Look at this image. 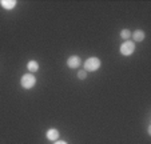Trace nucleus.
<instances>
[{"instance_id": "nucleus-6", "label": "nucleus", "mask_w": 151, "mask_h": 144, "mask_svg": "<svg viewBox=\"0 0 151 144\" xmlns=\"http://www.w3.org/2000/svg\"><path fill=\"white\" fill-rule=\"evenodd\" d=\"M46 136H47V139H48V140L55 141V140H58V138H59V131L55 130V128L48 130V131H47V133H46Z\"/></svg>"}, {"instance_id": "nucleus-2", "label": "nucleus", "mask_w": 151, "mask_h": 144, "mask_svg": "<svg viewBox=\"0 0 151 144\" xmlns=\"http://www.w3.org/2000/svg\"><path fill=\"white\" fill-rule=\"evenodd\" d=\"M20 84H22V87H23V88L29 90V88H32L35 84H36V77H35L32 74H26V75H23V76H22Z\"/></svg>"}, {"instance_id": "nucleus-1", "label": "nucleus", "mask_w": 151, "mask_h": 144, "mask_svg": "<svg viewBox=\"0 0 151 144\" xmlns=\"http://www.w3.org/2000/svg\"><path fill=\"white\" fill-rule=\"evenodd\" d=\"M100 59H98V57H90V59H87V62L84 63V68H86V72L88 71V72H94V71H98L100 68Z\"/></svg>"}, {"instance_id": "nucleus-3", "label": "nucleus", "mask_w": 151, "mask_h": 144, "mask_svg": "<svg viewBox=\"0 0 151 144\" xmlns=\"http://www.w3.org/2000/svg\"><path fill=\"white\" fill-rule=\"evenodd\" d=\"M134 51H135V43L134 42L126 40V42L122 43V45H120V54L124 55V56H130Z\"/></svg>"}, {"instance_id": "nucleus-7", "label": "nucleus", "mask_w": 151, "mask_h": 144, "mask_svg": "<svg viewBox=\"0 0 151 144\" xmlns=\"http://www.w3.org/2000/svg\"><path fill=\"white\" fill-rule=\"evenodd\" d=\"M131 36L135 42H143L145 40V32L140 31V29H137L134 34H131Z\"/></svg>"}, {"instance_id": "nucleus-10", "label": "nucleus", "mask_w": 151, "mask_h": 144, "mask_svg": "<svg viewBox=\"0 0 151 144\" xmlns=\"http://www.w3.org/2000/svg\"><path fill=\"white\" fill-rule=\"evenodd\" d=\"M86 75H87V72H86L84 69H83V71H79V72H78V77H79V79H82V80L86 77Z\"/></svg>"}, {"instance_id": "nucleus-4", "label": "nucleus", "mask_w": 151, "mask_h": 144, "mask_svg": "<svg viewBox=\"0 0 151 144\" xmlns=\"http://www.w3.org/2000/svg\"><path fill=\"white\" fill-rule=\"evenodd\" d=\"M82 64V60H80L79 56H70L68 59H67V65H68L70 68H79V65Z\"/></svg>"}, {"instance_id": "nucleus-5", "label": "nucleus", "mask_w": 151, "mask_h": 144, "mask_svg": "<svg viewBox=\"0 0 151 144\" xmlns=\"http://www.w3.org/2000/svg\"><path fill=\"white\" fill-rule=\"evenodd\" d=\"M0 6L6 9H14L16 7V1L15 0H0Z\"/></svg>"}, {"instance_id": "nucleus-8", "label": "nucleus", "mask_w": 151, "mask_h": 144, "mask_svg": "<svg viewBox=\"0 0 151 144\" xmlns=\"http://www.w3.org/2000/svg\"><path fill=\"white\" fill-rule=\"evenodd\" d=\"M27 68H28L29 72H36V71H39V63L35 62V60H31L27 64Z\"/></svg>"}, {"instance_id": "nucleus-11", "label": "nucleus", "mask_w": 151, "mask_h": 144, "mask_svg": "<svg viewBox=\"0 0 151 144\" xmlns=\"http://www.w3.org/2000/svg\"><path fill=\"white\" fill-rule=\"evenodd\" d=\"M55 144H67L66 141H62V140H58V141H55Z\"/></svg>"}, {"instance_id": "nucleus-9", "label": "nucleus", "mask_w": 151, "mask_h": 144, "mask_svg": "<svg viewBox=\"0 0 151 144\" xmlns=\"http://www.w3.org/2000/svg\"><path fill=\"white\" fill-rule=\"evenodd\" d=\"M130 36H131L130 29H122V31H120V37H122V39L128 40V39H130Z\"/></svg>"}]
</instances>
